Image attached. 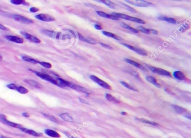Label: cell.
I'll return each mask as SVG.
<instances>
[{
	"instance_id": "1",
	"label": "cell",
	"mask_w": 191,
	"mask_h": 138,
	"mask_svg": "<svg viewBox=\"0 0 191 138\" xmlns=\"http://www.w3.org/2000/svg\"><path fill=\"white\" fill-rule=\"evenodd\" d=\"M112 15H113L114 16L118 18H123V19H125V20H126L136 22L138 24H145V22L144 20L140 19V18L128 16V15H125V14L113 12V13L112 14Z\"/></svg>"
},
{
	"instance_id": "2",
	"label": "cell",
	"mask_w": 191,
	"mask_h": 138,
	"mask_svg": "<svg viewBox=\"0 0 191 138\" xmlns=\"http://www.w3.org/2000/svg\"><path fill=\"white\" fill-rule=\"evenodd\" d=\"M32 72H33L37 76H38L39 77H40L42 79L47 81L49 82H51L52 83H53L54 84L56 85H58L57 82L56 81L54 78H53L52 77H51V76H50L49 74H45L43 73H41V72H36V71H34V70H32Z\"/></svg>"
},
{
	"instance_id": "3",
	"label": "cell",
	"mask_w": 191,
	"mask_h": 138,
	"mask_svg": "<svg viewBox=\"0 0 191 138\" xmlns=\"http://www.w3.org/2000/svg\"><path fill=\"white\" fill-rule=\"evenodd\" d=\"M0 121L2 122L3 124L10 126H11V127H13V128H17L19 129L20 128H23V126L20 124H16V123H15L13 122H11L10 121H9L6 119L5 115H0Z\"/></svg>"
},
{
	"instance_id": "4",
	"label": "cell",
	"mask_w": 191,
	"mask_h": 138,
	"mask_svg": "<svg viewBox=\"0 0 191 138\" xmlns=\"http://www.w3.org/2000/svg\"><path fill=\"white\" fill-rule=\"evenodd\" d=\"M13 18L16 21L21 22L22 24H30L34 23V21L30 19L29 18L22 16L20 15H14L13 16Z\"/></svg>"
},
{
	"instance_id": "5",
	"label": "cell",
	"mask_w": 191,
	"mask_h": 138,
	"mask_svg": "<svg viewBox=\"0 0 191 138\" xmlns=\"http://www.w3.org/2000/svg\"><path fill=\"white\" fill-rule=\"evenodd\" d=\"M127 2L130 3L131 5H134L138 7H149L153 5L152 2L146 1H126Z\"/></svg>"
},
{
	"instance_id": "6",
	"label": "cell",
	"mask_w": 191,
	"mask_h": 138,
	"mask_svg": "<svg viewBox=\"0 0 191 138\" xmlns=\"http://www.w3.org/2000/svg\"><path fill=\"white\" fill-rule=\"evenodd\" d=\"M90 78L91 80H93L94 82L96 83L97 84H98L99 86H100L102 87L103 88L107 89H111V87L109 84H108L107 83L103 81V80L99 79V78L98 77H97L96 76H91Z\"/></svg>"
},
{
	"instance_id": "7",
	"label": "cell",
	"mask_w": 191,
	"mask_h": 138,
	"mask_svg": "<svg viewBox=\"0 0 191 138\" xmlns=\"http://www.w3.org/2000/svg\"><path fill=\"white\" fill-rule=\"evenodd\" d=\"M7 87L11 89L16 90L22 94H27V93H28V89L24 87L21 86H17L15 84H10L7 85Z\"/></svg>"
},
{
	"instance_id": "8",
	"label": "cell",
	"mask_w": 191,
	"mask_h": 138,
	"mask_svg": "<svg viewBox=\"0 0 191 138\" xmlns=\"http://www.w3.org/2000/svg\"><path fill=\"white\" fill-rule=\"evenodd\" d=\"M35 18H36L37 19H38L39 20L46 22H51L55 20V18L53 17V16L50 15L44 14H39L38 15L35 16Z\"/></svg>"
},
{
	"instance_id": "9",
	"label": "cell",
	"mask_w": 191,
	"mask_h": 138,
	"mask_svg": "<svg viewBox=\"0 0 191 138\" xmlns=\"http://www.w3.org/2000/svg\"><path fill=\"white\" fill-rule=\"evenodd\" d=\"M150 69L152 70L154 73L159 74V75H162V76H169L171 77V75L169 72L167 71L166 70H164L162 68H156V67H151Z\"/></svg>"
},
{
	"instance_id": "10",
	"label": "cell",
	"mask_w": 191,
	"mask_h": 138,
	"mask_svg": "<svg viewBox=\"0 0 191 138\" xmlns=\"http://www.w3.org/2000/svg\"><path fill=\"white\" fill-rule=\"evenodd\" d=\"M123 45L124 46H125L126 47H127V48H128V49H131V50H132V51H134V52H136V53H137L138 54L141 55H147V53H146V51H145V50H142V49H140V48L134 47L133 46L127 44H124V43H123Z\"/></svg>"
},
{
	"instance_id": "11",
	"label": "cell",
	"mask_w": 191,
	"mask_h": 138,
	"mask_svg": "<svg viewBox=\"0 0 191 138\" xmlns=\"http://www.w3.org/2000/svg\"><path fill=\"white\" fill-rule=\"evenodd\" d=\"M21 34L22 35H24L26 39H27L28 40L31 41L32 42L35 43H40L41 42L40 40L38 38H37L36 37L34 36L29 34L28 33H27L25 32H21Z\"/></svg>"
},
{
	"instance_id": "12",
	"label": "cell",
	"mask_w": 191,
	"mask_h": 138,
	"mask_svg": "<svg viewBox=\"0 0 191 138\" xmlns=\"http://www.w3.org/2000/svg\"><path fill=\"white\" fill-rule=\"evenodd\" d=\"M70 87L71 88L73 89H75V90H76L77 91L85 93V94H89L88 91L87 90V89H86L84 87H83L80 86H79V85H77L76 84H74V83H72L71 82V84H70Z\"/></svg>"
},
{
	"instance_id": "13",
	"label": "cell",
	"mask_w": 191,
	"mask_h": 138,
	"mask_svg": "<svg viewBox=\"0 0 191 138\" xmlns=\"http://www.w3.org/2000/svg\"><path fill=\"white\" fill-rule=\"evenodd\" d=\"M20 130H21L22 132H23L27 133V134H29V135L34 136H40L42 135V134L38 133L36 132L35 131H34V130L26 129L24 127L22 128H20Z\"/></svg>"
},
{
	"instance_id": "14",
	"label": "cell",
	"mask_w": 191,
	"mask_h": 138,
	"mask_svg": "<svg viewBox=\"0 0 191 138\" xmlns=\"http://www.w3.org/2000/svg\"><path fill=\"white\" fill-rule=\"evenodd\" d=\"M5 38L10 42H14V43H22L24 42V40L23 39L19 38V37L17 36H11V35H6L5 36Z\"/></svg>"
},
{
	"instance_id": "15",
	"label": "cell",
	"mask_w": 191,
	"mask_h": 138,
	"mask_svg": "<svg viewBox=\"0 0 191 138\" xmlns=\"http://www.w3.org/2000/svg\"><path fill=\"white\" fill-rule=\"evenodd\" d=\"M96 13L98 14V15L99 16H100L101 17H104V18H110V19L114 20H118L119 19V18L114 16L113 15H109V14H106V13H105L104 12H102V11H96Z\"/></svg>"
},
{
	"instance_id": "16",
	"label": "cell",
	"mask_w": 191,
	"mask_h": 138,
	"mask_svg": "<svg viewBox=\"0 0 191 138\" xmlns=\"http://www.w3.org/2000/svg\"><path fill=\"white\" fill-rule=\"evenodd\" d=\"M78 38H79V39L81 41H82V42H87L88 43H89V44H97V42L96 40L94 39H92V38H86V37H84L82 35H81V34H78Z\"/></svg>"
},
{
	"instance_id": "17",
	"label": "cell",
	"mask_w": 191,
	"mask_h": 138,
	"mask_svg": "<svg viewBox=\"0 0 191 138\" xmlns=\"http://www.w3.org/2000/svg\"><path fill=\"white\" fill-rule=\"evenodd\" d=\"M45 133L47 134V135L50 136L52 137H55V138H59L60 137V135L57 133L53 130L51 129H46L45 130Z\"/></svg>"
},
{
	"instance_id": "18",
	"label": "cell",
	"mask_w": 191,
	"mask_h": 138,
	"mask_svg": "<svg viewBox=\"0 0 191 138\" xmlns=\"http://www.w3.org/2000/svg\"><path fill=\"white\" fill-rule=\"evenodd\" d=\"M57 82L58 83V86H59L63 87H70V86L71 84V82H70L67 81L65 80H63L62 79V78H58Z\"/></svg>"
},
{
	"instance_id": "19",
	"label": "cell",
	"mask_w": 191,
	"mask_h": 138,
	"mask_svg": "<svg viewBox=\"0 0 191 138\" xmlns=\"http://www.w3.org/2000/svg\"><path fill=\"white\" fill-rule=\"evenodd\" d=\"M146 81H147L149 83H152L157 87L160 88L161 87L160 84L157 82L156 80H155V78L154 77H153L152 76H146Z\"/></svg>"
},
{
	"instance_id": "20",
	"label": "cell",
	"mask_w": 191,
	"mask_h": 138,
	"mask_svg": "<svg viewBox=\"0 0 191 138\" xmlns=\"http://www.w3.org/2000/svg\"><path fill=\"white\" fill-rule=\"evenodd\" d=\"M25 81L27 83H28L29 84L32 86L34 87L35 88H40L42 87V86L41 85L40 83H39L38 82H36L34 80H25Z\"/></svg>"
},
{
	"instance_id": "21",
	"label": "cell",
	"mask_w": 191,
	"mask_h": 138,
	"mask_svg": "<svg viewBox=\"0 0 191 138\" xmlns=\"http://www.w3.org/2000/svg\"><path fill=\"white\" fill-rule=\"evenodd\" d=\"M174 77L179 80H184L186 78V75L181 71H176L173 73Z\"/></svg>"
},
{
	"instance_id": "22",
	"label": "cell",
	"mask_w": 191,
	"mask_h": 138,
	"mask_svg": "<svg viewBox=\"0 0 191 138\" xmlns=\"http://www.w3.org/2000/svg\"><path fill=\"white\" fill-rule=\"evenodd\" d=\"M59 117H60L61 119H62L63 120H65L67 122H73V118L67 113H64V114H62L61 115H59Z\"/></svg>"
},
{
	"instance_id": "23",
	"label": "cell",
	"mask_w": 191,
	"mask_h": 138,
	"mask_svg": "<svg viewBox=\"0 0 191 138\" xmlns=\"http://www.w3.org/2000/svg\"><path fill=\"white\" fill-rule=\"evenodd\" d=\"M97 1L99 2H101L102 3H104V4L106 5L107 6L110 7V8H112V9H115L116 8V5L114 3H113V2H112V1H106V0H101V1Z\"/></svg>"
},
{
	"instance_id": "24",
	"label": "cell",
	"mask_w": 191,
	"mask_h": 138,
	"mask_svg": "<svg viewBox=\"0 0 191 138\" xmlns=\"http://www.w3.org/2000/svg\"><path fill=\"white\" fill-rule=\"evenodd\" d=\"M102 32H103V34L104 35H106L108 37H109V38H112L118 40H120V38H119V36L114 34H113V33L110 32H108V31H103Z\"/></svg>"
},
{
	"instance_id": "25",
	"label": "cell",
	"mask_w": 191,
	"mask_h": 138,
	"mask_svg": "<svg viewBox=\"0 0 191 138\" xmlns=\"http://www.w3.org/2000/svg\"><path fill=\"white\" fill-rule=\"evenodd\" d=\"M125 61L127 62V63H128L129 64H130L131 65H132L134 67H137V68H140V69H142V68H143V67H142L140 64H139L138 63H137L136 62L134 61H131L130 60V59H125Z\"/></svg>"
},
{
	"instance_id": "26",
	"label": "cell",
	"mask_w": 191,
	"mask_h": 138,
	"mask_svg": "<svg viewBox=\"0 0 191 138\" xmlns=\"http://www.w3.org/2000/svg\"><path fill=\"white\" fill-rule=\"evenodd\" d=\"M159 19L166 21L169 23L171 24H176L177 23V21L174 19V18H171V17H164V16H160L159 17Z\"/></svg>"
},
{
	"instance_id": "27",
	"label": "cell",
	"mask_w": 191,
	"mask_h": 138,
	"mask_svg": "<svg viewBox=\"0 0 191 138\" xmlns=\"http://www.w3.org/2000/svg\"><path fill=\"white\" fill-rule=\"evenodd\" d=\"M106 97L110 102H114V103H119V101L117 98H115L114 97H113V96L111 95L110 94H107L106 95Z\"/></svg>"
},
{
	"instance_id": "28",
	"label": "cell",
	"mask_w": 191,
	"mask_h": 138,
	"mask_svg": "<svg viewBox=\"0 0 191 138\" xmlns=\"http://www.w3.org/2000/svg\"><path fill=\"white\" fill-rule=\"evenodd\" d=\"M22 60L24 61L31 63H32V64H38V63H39V62L35 60V59L31 58L28 57H22Z\"/></svg>"
},
{
	"instance_id": "29",
	"label": "cell",
	"mask_w": 191,
	"mask_h": 138,
	"mask_svg": "<svg viewBox=\"0 0 191 138\" xmlns=\"http://www.w3.org/2000/svg\"><path fill=\"white\" fill-rule=\"evenodd\" d=\"M173 107H174L175 111L178 114H184L187 112V110L182 107L178 106L177 105H173Z\"/></svg>"
},
{
	"instance_id": "30",
	"label": "cell",
	"mask_w": 191,
	"mask_h": 138,
	"mask_svg": "<svg viewBox=\"0 0 191 138\" xmlns=\"http://www.w3.org/2000/svg\"><path fill=\"white\" fill-rule=\"evenodd\" d=\"M11 2L14 5H29V3L26 2L25 1L22 0H11Z\"/></svg>"
},
{
	"instance_id": "31",
	"label": "cell",
	"mask_w": 191,
	"mask_h": 138,
	"mask_svg": "<svg viewBox=\"0 0 191 138\" xmlns=\"http://www.w3.org/2000/svg\"><path fill=\"white\" fill-rule=\"evenodd\" d=\"M136 120L139 121L140 122H144V123H146V124H150V125H159L158 124H157V123L155 122H153V121H149V120H146V119H141V118H137Z\"/></svg>"
},
{
	"instance_id": "32",
	"label": "cell",
	"mask_w": 191,
	"mask_h": 138,
	"mask_svg": "<svg viewBox=\"0 0 191 138\" xmlns=\"http://www.w3.org/2000/svg\"><path fill=\"white\" fill-rule=\"evenodd\" d=\"M121 25H122V27L123 28H125L126 29H128V30H131V31H132L133 32H134V33H137V32H138V31L137 30V29H134V28H133L132 27H131L130 26H129L128 25H127L126 24L122 23Z\"/></svg>"
},
{
	"instance_id": "33",
	"label": "cell",
	"mask_w": 191,
	"mask_h": 138,
	"mask_svg": "<svg viewBox=\"0 0 191 138\" xmlns=\"http://www.w3.org/2000/svg\"><path fill=\"white\" fill-rule=\"evenodd\" d=\"M43 115H44V116L45 117H47V119H49V120H50L52 121L56 122V123H58L59 122V121L57 120V119H56V117H54L53 116H52V115H50L46 114H43Z\"/></svg>"
},
{
	"instance_id": "34",
	"label": "cell",
	"mask_w": 191,
	"mask_h": 138,
	"mask_svg": "<svg viewBox=\"0 0 191 138\" xmlns=\"http://www.w3.org/2000/svg\"><path fill=\"white\" fill-rule=\"evenodd\" d=\"M121 83L124 86L127 88H128L130 89H131V90H132V91H138L137 89L136 88H134V87H133V86H131V85H130L128 83H127V82H123V81H121Z\"/></svg>"
},
{
	"instance_id": "35",
	"label": "cell",
	"mask_w": 191,
	"mask_h": 138,
	"mask_svg": "<svg viewBox=\"0 0 191 138\" xmlns=\"http://www.w3.org/2000/svg\"><path fill=\"white\" fill-rule=\"evenodd\" d=\"M137 28L140 31L142 32L144 34H150V29H146V28L142 27H138Z\"/></svg>"
},
{
	"instance_id": "36",
	"label": "cell",
	"mask_w": 191,
	"mask_h": 138,
	"mask_svg": "<svg viewBox=\"0 0 191 138\" xmlns=\"http://www.w3.org/2000/svg\"><path fill=\"white\" fill-rule=\"evenodd\" d=\"M121 5H123V7H125V9H126L127 10H128V11H131V12H133V13H136V12H137V11H136L135 10H134V9H133L132 7H130V6H128V5H126V4H124V3H121Z\"/></svg>"
},
{
	"instance_id": "37",
	"label": "cell",
	"mask_w": 191,
	"mask_h": 138,
	"mask_svg": "<svg viewBox=\"0 0 191 138\" xmlns=\"http://www.w3.org/2000/svg\"><path fill=\"white\" fill-rule=\"evenodd\" d=\"M39 63L41 65H42L43 67H45V68H51L52 67V65H51V63H50L41 62H39Z\"/></svg>"
},
{
	"instance_id": "38",
	"label": "cell",
	"mask_w": 191,
	"mask_h": 138,
	"mask_svg": "<svg viewBox=\"0 0 191 138\" xmlns=\"http://www.w3.org/2000/svg\"><path fill=\"white\" fill-rule=\"evenodd\" d=\"M43 32L45 34H46L50 36H52V35H53V32L50 31L49 30H43Z\"/></svg>"
},
{
	"instance_id": "39",
	"label": "cell",
	"mask_w": 191,
	"mask_h": 138,
	"mask_svg": "<svg viewBox=\"0 0 191 138\" xmlns=\"http://www.w3.org/2000/svg\"><path fill=\"white\" fill-rule=\"evenodd\" d=\"M100 44L101 45H102L103 47H104V48H106V49H112V48L110 47V46H109V45H107V44H104V43H100Z\"/></svg>"
},
{
	"instance_id": "40",
	"label": "cell",
	"mask_w": 191,
	"mask_h": 138,
	"mask_svg": "<svg viewBox=\"0 0 191 138\" xmlns=\"http://www.w3.org/2000/svg\"><path fill=\"white\" fill-rule=\"evenodd\" d=\"M30 12H37V11H39V9L38 8H36V7H33L30 9Z\"/></svg>"
},
{
	"instance_id": "41",
	"label": "cell",
	"mask_w": 191,
	"mask_h": 138,
	"mask_svg": "<svg viewBox=\"0 0 191 138\" xmlns=\"http://www.w3.org/2000/svg\"><path fill=\"white\" fill-rule=\"evenodd\" d=\"M0 29L2 30H6V31H9V29L8 28L4 27V26L1 25V24H0Z\"/></svg>"
},
{
	"instance_id": "42",
	"label": "cell",
	"mask_w": 191,
	"mask_h": 138,
	"mask_svg": "<svg viewBox=\"0 0 191 138\" xmlns=\"http://www.w3.org/2000/svg\"><path fill=\"white\" fill-rule=\"evenodd\" d=\"M150 33L153 34L157 35L158 34V32L156 30H153V29H150Z\"/></svg>"
},
{
	"instance_id": "43",
	"label": "cell",
	"mask_w": 191,
	"mask_h": 138,
	"mask_svg": "<svg viewBox=\"0 0 191 138\" xmlns=\"http://www.w3.org/2000/svg\"><path fill=\"white\" fill-rule=\"evenodd\" d=\"M95 28L97 30H102V27H101L100 25H98V24H96L95 25Z\"/></svg>"
},
{
	"instance_id": "44",
	"label": "cell",
	"mask_w": 191,
	"mask_h": 138,
	"mask_svg": "<svg viewBox=\"0 0 191 138\" xmlns=\"http://www.w3.org/2000/svg\"><path fill=\"white\" fill-rule=\"evenodd\" d=\"M22 116L25 117H30V115L27 113H23L22 114Z\"/></svg>"
},
{
	"instance_id": "45",
	"label": "cell",
	"mask_w": 191,
	"mask_h": 138,
	"mask_svg": "<svg viewBox=\"0 0 191 138\" xmlns=\"http://www.w3.org/2000/svg\"><path fill=\"white\" fill-rule=\"evenodd\" d=\"M2 138H12V137H7V136H2Z\"/></svg>"
},
{
	"instance_id": "46",
	"label": "cell",
	"mask_w": 191,
	"mask_h": 138,
	"mask_svg": "<svg viewBox=\"0 0 191 138\" xmlns=\"http://www.w3.org/2000/svg\"><path fill=\"white\" fill-rule=\"evenodd\" d=\"M2 57H1V55H0V60H2Z\"/></svg>"
},
{
	"instance_id": "47",
	"label": "cell",
	"mask_w": 191,
	"mask_h": 138,
	"mask_svg": "<svg viewBox=\"0 0 191 138\" xmlns=\"http://www.w3.org/2000/svg\"><path fill=\"white\" fill-rule=\"evenodd\" d=\"M123 115H126V114H126V113H122Z\"/></svg>"
},
{
	"instance_id": "48",
	"label": "cell",
	"mask_w": 191,
	"mask_h": 138,
	"mask_svg": "<svg viewBox=\"0 0 191 138\" xmlns=\"http://www.w3.org/2000/svg\"><path fill=\"white\" fill-rule=\"evenodd\" d=\"M2 135H1V134H0V138H2Z\"/></svg>"
}]
</instances>
